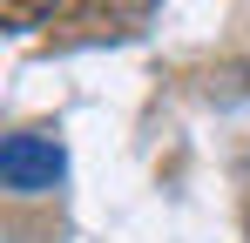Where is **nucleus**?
Wrapping results in <instances>:
<instances>
[{"mask_svg":"<svg viewBox=\"0 0 250 243\" xmlns=\"http://www.w3.org/2000/svg\"><path fill=\"white\" fill-rule=\"evenodd\" d=\"M61 169H68V156H61L54 135H7V142H0V176H7V189H21V196L54 189Z\"/></svg>","mask_w":250,"mask_h":243,"instance_id":"nucleus-1","label":"nucleus"},{"mask_svg":"<svg viewBox=\"0 0 250 243\" xmlns=\"http://www.w3.org/2000/svg\"><path fill=\"white\" fill-rule=\"evenodd\" d=\"M47 14H54V0H0V20H7L14 34H27V27H41Z\"/></svg>","mask_w":250,"mask_h":243,"instance_id":"nucleus-2","label":"nucleus"}]
</instances>
